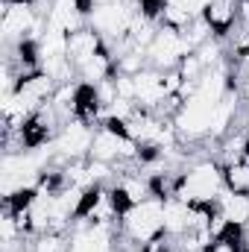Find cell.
<instances>
[{"label":"cell","mask_w":249,"mask_h":252,"mask_svg":"<svg viewBox=\"0 0 249 252\" xmlns=\"http://www.w3.org/2000/svg\"><path fill=\"white\" fill-rule=\"evenodd\" d=\"M223 190H226L223 164L217 158H196L182 170L176 196L190 205H217Z\"/></svg>","instance_id":"obj_1"},{"label":"cell","mask_w":249,"mask_h":252,"mask_svg":"<svg viewBox=\"0 0 249 252\" xmlns=\"http://www.w3.org/2000/svg\"><path fill=\"white\" fill-rule=\"evenodd\" d=\"M164 235V199L150 196L138 205H129L121 214V238L129 244L147 247L150 241Z\"/></svg>","instance_id":"obj_2"},{"label":"cell","mask_w":249,"mask_h":252,"mask_svg":"<svg viewBox=\"0 0 249 252\" xmlns=\"http://www.w3.org/2000/svg\"><path fill=\"white\" fill-rule=\"evenodd\" d=\"M0 32H3L6 47H15L21 41H38V35L44 32L38 3H32V0H3Z\"/></svg>","instance_id":"obj_3"},{"label":"cell","mask_w":249,"mask_h":252,"mask_svg":"<svg viewBox=\"0 0 249 252\" xmlns=\"http://www.w3.org/2000/svg\"><path fill=\"white\" fill-rule=\"evenodd\" d=\"M190 53H193V47L187 44L182 30H173V27H161L158 24V32H156V38L147 47V64L156 67V70H173Z\"/></svg>","instance_id":"obj_4"},{"label":"cell","mask_w":249,"mask_h":252,"mask_svg":"<svg viewBox=\"0 0 249 252\" xmlns=\"http://www.w3.org/2000/svg\"><path fill=\"white\" fill-rule=\"evenodd\" d=\"M94 132H97V129L88 124V121L73 118V121H67V124L56 132L53 147H56V153H59L62 158H67V161H85V158H91Z\"/></svg>","instance_id":"obj_5"},{"label":"cell","mask_w":249,"mask_h":252,"mask_svg":"<svg viewBox=\"0 0 249 252\" xmlns=\"http://www.w3.org/2000/svg\"><path fill=\"white\" fill-rule=\"evenodd\" d=\"M112 190H115V196H118V202H121L124 211L129 208V205H138V202L156 196L153 179H150L147 173H141V170H124V173H118Z\"/></svg>","instance_id":"obj_6"},{"label":"cell","mask_w":249,"mask_h":252,"mask_svg":"<svg viewBox=\"0 0 249 252\" xmlns=\"http://www.w3.org/2000/svg\"><path fill=\"white\" fill-rule=\"evenodd\" d=\"M47 24L70 35V32L88 27V9L82 0H50L47 3Z\"/></svg>","instance_id":"obj_7"},{"label":"cell","mask_w":249,"mask_h":252,"mask_svg":"<svg viewBox=\"0 0 249 252\" xmlns=\"http://www.w3.org/2000/svg\"><path fill=\"white\" fill-rule=\"evenodd\" d=\"M106 47V41H103V35L97 32V30H91V27H82V30H76V32H70L67 35V59L73 67H79L82 62H88L94 53H100Z\"/></svg>","instance_id":"obj_8"},{"label":"cell","mask_w":249,"mask_h":252,"mask_svg":"<svg viewBox=\"0 0 249 252\" xmlns=\"http://www.w3.org/2000/svg\"><path fill=\"white\" fill-rule=\"evenodd\" d=\"M202 18L208 21L211 32H214L217 38H226V35L241 24V18H238V0H211V3L205 6Z\"/></svg>","instance_id":"obj_9"},{"label":"cell","mask_w":249,"mask_h":252,"mask_svg":"<svg viewBox=\"0 0 249 252\" xmlns=\"http://www.w3.org/2000/svg\"><path fill=\"white\" fill-rule=\"evenodd\" d=\"M118 73V64H115V56L103 47L100 53H94L88 62H82L76 67V76H79V82L82 85H100V82H106V79H112Z\"/></svg>","instance_id":"obj_10"},{"label":"cell","mask_w":249,"mask_h":252,"mask_svg":"<svg viewBox=\"0 0 249 252\" xmlns=\"http://www.w3.org/2000/svg\"><path fill=\"white\" fill-rule=\"evenodd\" d=\"M190 211H193V205L179 196L164 199V235L170 241H179L185 232H190Z\"/></svg>","instance_id":"obj_11"},{"label":"cell","mask_w":249,"mask_h":252,"mask_svg":"<svg viewBox=\"0 0 249 252\" xmlns=\"http://www.w3.org/2000/svg\"><path fill=\"white\" fill-rule=\"evenodd\" d=\"M226 220H229V226H238V229H244L249 223V193H235V190H223L220 193V199H217V205H214Z\"/></svg>","instance_id":"obj_12"},{"label":"cell","mask_w":249,"mask_h":252,"mask_svg":"<svg viewBox=\"0 0 249 252\" xmlns=\"http://www.w3.org/2000/svg\"><path fill=\"white\" fill-rule=\"evenodd\" d=\"M247 150H249V135H247L244 126H238V129H232L226 138L217 141V161L226 167V164H232V161L247 158Z\"/></svg>","instance_id":"obj_13"},{"label":"cell","mask_w":249,"mask_h":252,"mask_svg":"<svg viewBox=\"0 0 249 252\" xmlns=\"http://www.w3.org/2000/svg\"><path fill=\"white\" fill-rule=\"evenodd\" d=\"M223 179H226V188L235 190V193H249V158L241 161H232L223 167Z\"/></svg>","instance_id":"obj_14"},{"label":"cell","mask_w":249,"mask_h":252,"mask_svg":"<svg viewBox=\"0 0 249 252\" xmlns=\"http://www.w3.org/2000/svg\"><path fill=\"white\" fill-rule=\"evenodd\" d=\"M67 235L64 232H44V235H35L30 241L32 252H67Z\"/></svg>","instance_id":"obj_15"},{"label":"cell","mask_w":249,"mask_h":252,"mask_svg":"<svg viewBox=\"0 0 249 252\" xmlns=\"http://www.w3.org/2000/svg\"><path fill=\"white\" fill-rule=\"evenodd\" d=\"M238 76H241V85H238V88H241V97H244V106H247V112H249V67L244 70V73H238Z\"/></svg>","instance_id":"obj_16"},{"label":"cell","mask_w":249,"mask_h":252,"mask_svg":"<svg viewBox=\"0 0 249 252\" xmlns=\"http://www.w3.org/2000/svg\"><path fill=\"white\" fill-rule=\"evenodd\" d=\"M241 247H244V252L249 250V223L241 229Z\"/></svg>","instance_id":"obj_17"},{"label":"cell","mask_w":249,"mask_h":252,"mask_svg":"<svg viewBox=\"0 0 249 252\" xmlns=\"http://www.w3.org/2000/svg\"><path fill=\"white\" fill-rule=\"evenodd\" d=\"M247 27H249V24H247Z\"/></svg>","instance_id":"obj_18"}]
</instances>
